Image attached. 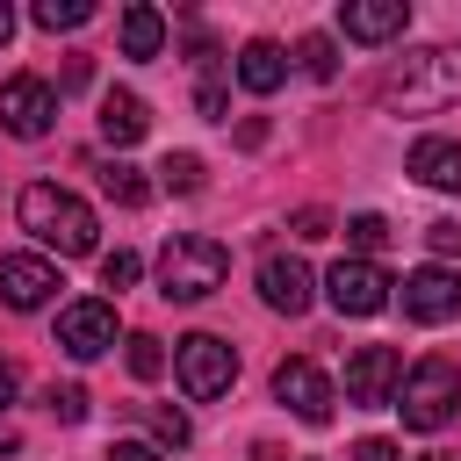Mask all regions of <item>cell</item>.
<instances>
[{"label":"cell","mask_w":461,"mask_h":461,"mask_svg":"<svg viewBox=\"0 0 461 461\" xmlns=\"http://www.w3.org/2000/svg\"><path fill=\"white\" fill-rule=\"evenodd\" d=\"M382 101L403 108V115H439L461 101V43H425V50H403L382 79Z\"/></svg>","instance_id":"6da1fadb"},{"label":"cell","mask_w":461,"mask_h":461,"mask_svg":"<svg viewBox=\"0 0 461 461\" xmlns=\"http://www.w3.org/2000/svg\"><path fill=\"white\" fill-rule=\"evenodd\" d=\"M14 216H22V230H29L36 245H50L58 259L94 252V238H101L94 209H86L72 187H58V180H29V187H22V202H14Z\"/></svg>","instance_id":"7a4b0ae2"},{"label":"cell","mask_w":461,"mask_h":461,"mask_svg":"<svg viewBox=\"0 0 461 461\" xmlns=\"http://www.w3.org/2000/svg\"><path fill=\"white\" fill-rule=\"evenodd\" d=\"M223 274H230L223 238L180 230V238H166V252H158V295H166V303H202V295L223 288Z\"/></svg>","instance_id":"3957f363"},{"label":"cell","mask_w":461,"mask_h":461,"mask_svg":"<svg viewBox=\"0 0 461 461\" xmlns=\"http://www.w3.org/2000/svg\"><path fill=\"white\" fill-rule=\"evenodd\" d=\"M396 411H403V425H411V432H447V425H454V411H461V367H454L447 353H425V360L403 375Z\"/></svg>","instance_id":"277c9868"},{"label":"cell","mask_w":461,"mask_h":461,"mask_svg":"<svg viewBox=\"0 0 461 461\" xmlns=\"http://www.w3.org/2000/svg\"><path fill=\"white\" fill-rule=\"evenodd\" d=\"M173 375H180V389H187L194 403H209V396H223V389L238 382V353H230L216 331H187V339L173 346Z\"/></svg>","instance_id":"5b68a950"},{"label":"cell","mask_w":461,"mask_h":461,"mask_svg":"<svg viewBox=\"0 0 461 461\" xmlns=\"http://www.w3.org/2000/svg\"><path fill=\"white\" fill-rule=\"evenodd\" d=\"M50 115H58V86L50 79H36V72L0 79V130L7 137L36 144V137H50Z\"/></svg>","instance_id":"8992f818"},{"label":"cell","mask_w":461,"mask_h":461,"mask_svg":"<svg viewBox=\"0 0 461 461\" xmlns=\"http://www.w3.org/2000/svg\"><path fill=\"white\" fill-rule=\"evenodd\" d=\"M324 295H331L339 317H375V310L396 303V281H389L375 259H339V267L324 274Z\"/></svg>","instance_id":"52a82bcc"},{"label":"cell","mask_w":461,"mask_h":461,"mask_svg":"<svg viewBox=\"0 0 461 461\" xmlns=\"http://www.w3.org/2000/svg\"><path fill=\"white\" fill-rule=\"evenodd\" d=\"M396 303H403L411 324H454L461 317V274L432 259V267H418V274L396 281Z\"/></svg>","instance_id":"ba28073f"},{"label":"cell","mask_w":461,"mask_h":461,"mask_svg":"<svg viewBox=\"0 0 461 461\" xmlns=\"http://www.w3.org/2000/svg\"><path fill=\"white\" fill-rule=\"evenodd\" d=\"M58 346H65L72 360H101V353L115 346V303H101V295L65 303V310H58Z\"/></svg>","instance_id":"9c48e42d"},{"label":"cell","mask_w":461,"mask_h":461,"mask_svg":"<svg viewBox=\"0 0 461 461\" xmlns=\"http://www.w3.org/2000/svg\"><path fill=\"white\" fill-rule=\"evenodd\" d=\"M274 396H281L303 425H331V403H339V396H331V375H324L317 360H281V367H274Z\"/></svg>","instance_id":"30bf717a"},{"label":"cell","mask_w":461,"mask_h":461,"mask_svg":"<svg viewBox=\"0 0 461 461\" xmlns=\"http://www.w3.org/2000/svg\"><path fill=\"white\" fill-rule=\"evenodd\" d=\"M403 389V353L396 346H353L346 360V403H389Z\"/></svg>","instance_id":"8fae6325"},{"label":"cell","mask_w":461,"mask_h":461,"mask_svg":"<svg viewBox=\"0 0 461 461\" xmlns=\"http://www.w3.org/2000/svg\"><path fill=\"white\" fill-rule=\"evenodd\" d=\"M58 288L65 281H58V267L43 252H0V303L7 310H43Z\"/></svg>","instance_id":"7c38bea8"},{"label":"cell","mask_w":461,"mask_h":461,"mask_svg":"<svg viewBox=\"0 0 461 461\" xmlns=\"http://www.w3.org/2000/svg\"><path fill=\"white\" fill-rule=\"evenodd\" d=\"M310 267L303 259H288V252H274V259H259V303L267 310H281V317H303L310 310Z\"/></svg>","instance_id":"4fadbf2b"},{"label":"cell","mask_w":461,"mask_h":461,"mask_svg":"<svg viewBox=\"0 0 461 461\" xmlns=\"http://www.w3.org/2000/svg\"><path fill=\"white\" fill-rule=\"evenodd\" d=\"M339 29H346L353 43H389V36L411 29V7H403V0H346V7H339Z\"/></svg>","instance_id":"5bb4252c"},{"label":"cell","mask_w":461,"mask_h":461,"mask_svg":"<svg viewBox=\"0 0 461 461\" xmlns=\"http://www.w3.org/2000/svg\"><path fill=\"white\" fill-rule=\"evenodd\" d=\"M411 180H425L439 194H461V144L454 137H418L411 144Z\"/></svg>","instance_id":"9a60e30c"},{"label":"cell","mask_w":461,"mask_h":461,"mask_svg":"<svg viewBox=\"0 0 461 461\" xmlns=\"http://www.w3.org/2000/svg\"><path fill=\"white\" fill-rule=\"evenodd\" d=\"M151 130V115H144V101L130 94V86H115V94H101V137L115 144V151H130L137 137Z\"/></svg>","instance_id":"2e32d148"},{"label":"cell","mask_w":461,"mask_h":461,"mask_svg":"<svg viewBox=\"0 0 461 461\" xmlns=\"http://www.w3.org/2000/svg\"><path fill=\"white\" fill-rule=\"evenodd\" d=\"M281 79H288V58H281V43L252 36V43L238 50V86H245V94H274Z\"/></svg>","instance_id":"e0dca14e"},{"label":"cell","mask_w":461,"mask_h":461,"mask_svg":"<svg viewBox=\"0 0 461 461\" xmlns=\"http://www.w3.org/2000/svg\"><path fill=\"white\" fill-rule=\"evenodd\" d=\"M158 43H166V14L158 7H122V58H158Z\"/></svg>","instance_id":"ac0fdd59"},{"label":"cell","mask_w":461,"mask_h":461,"mask_svg":"<svg viewBox=\"0 0 461 461\" xmlns=\"http://www.w3.org/2000/svg\"><path fill=\"white\" fill-rule=\"evenodd\" d=\"M101 194H108V202H122V209H144V202H151V180H144L137 166L108 158V166H101Z\"/></svg>","instance_id":"d6986e66"},{"label":"cell","mask_w":461,"mask_h":461,"mask_svg":"<svg viewBox=\"0 0 461 461\" xmlns=\"http://www.w3.org/2000/svg\"><path fill=\"white\" fill-rule=\"evenodd\" d=\"M29 22L50 29V36H58V29H86V22H94V0H36Z\"/></svg>","instance_id":"ffe728a7"},{"label":"cell","mask_w":461,"mask_h":461,"mask_svg":"<svg viewBox=\"0 0 461 461\" xmlns=\"http://www.w3.org/2000/svg\"><path fill=\"white\" fill-rule=\"evenodd\" d=\"M122 360H130L137 382H158V375H166V346H158L151 331H130V339H122Z\"/></svg>","instance_id":"44dd1931"},{"label":"cell","mask_w":461,"mask_h":461,"mask_svg":"<svg viewBox=\"0 0 461 461\" xmlns=\"http://www.w3.org/2000/svg\"><path fill=\"white\" fill-rule=\"evenodd\" d=\"M158 180H166L173 194H194V187H202V158H194V151H166V166H158Z\"/></svg>","instance_id":"7402d4cb"},{"label":"cell","mask_w":461,"mask_h":461,"mask_svg":"<svg viewBox=\"0 0 461 461\" xmlns=\"http://www.w3.org/2000/svg\"><path fill=\"white\" fill-rule=\"evenodd\" d=\"M137 274H144V259L130 252V245H115V252H101V281L122 295V288H137Z\"/></svg>","instance_id":"603a6c76"},{"label":"cell","mask_w":461,"mask_h":461,"mask_svg":"<svg viewBox=\"0 0 461 461\" xmlns=\"http://www.w3.org/2000/svg\"><path fill=\"white\" fill-rule=\"evenodd\" d=\"M295 58H303V72H310V79H331V72H339L331 36H303V43H295Z\"/></svg>","instance_id":"cb8c5ba5"},{"label":"cell","mask_w":461,"mask_h":461,"mask_svg":"<svg viewBox=\"0 0 461 461\" xmlns=\"http://www.w3.org/2000/svg\"><path fill=\"white\" fill-rule=\"evenodd\" d=\"M346 238H353V259H367V252H382V245H389V223L367 209V216H353V223H346Z\"/></svg>","instance_id":"d4e9b609"},{"label":"cell","mask_w":461,"mask_h":461,"mask_svg":"<svg viewBox=\"0 0 461 461\" xmlns=\"http://www.w3.org/2000/svg\"><path fill=\"white\" fill-rule=\"evenodd\" d=\"M50 418H58V425H79V418H86V389H79V382L50 389Z\"/></svg>","instance_id":"484cf974"},{"label":"cell","mask_w":461,"mask_h":461,"mask_svg":"<svg viewBox=\"0 0 461 461\" xmlns=\"http://www.w3.org/2000/svg\"><path fill=\"white\" fill-rule=\"evenodd\" d=\"M144 425H151L166 447H187V418H180V411H144Z\"/></svg>","instance_id":"4316f807"},{"label":"cell","mask_w":461,"mask_h":461,"mask_svg":"<svg viewBox=\"0 0 461 461\" xmlns=\"http://www.w3.org/2000/svg\"><path fill=\"white\" fill-rule=\"evenodd\" d=\"M288 230H295V238H331V209H295Z\"/></svg>","instance_id":"83f0119b"},{"label":"cell","mask_w":461,"mask_h":461,"mask_svg":"<svg viewBox=\"0 0 461 461\" xmlns=\"http://www.w3.org/2000/svg\"><path fill=\"white\" fill-rule=\"evenodd\" d=\"M425 245H432L439 259H447V252H461V223H454V216H439V223H425Z\"/></svg>","instance_id":"f1b7e54d"},{"label":"cell","mask_w":461,"mask_h":461,"mask_svg":"<svg viewBox=\"0 0 461 461\" xmlns=\"http://www.w3.org/2000/svg\"><path fill=\"white\" fill-rule=\"evenodd\" d=\"M194 115H202V122H223V86H216V79L194 86Z\"/></svg>","instance_id":"f546056e"},{"label":"cell","mask_w":461,"mask_h":461,"mask_svg":"<svg viewBox=\"0 0 461 461\" xmlns=\"http://www.w3.org/2000/svg\"><path fill=\"white\" fill-rule=\"evenodd\" d=\"M346 461H403V454H396V439H353Z\"/></svg>","instance_id":"4dcf8cb0"},{"label":"cell","mask_w":461,"mask_h":461,"mask_svg":"<svg viewBox=\"0 0 461 461\" xmlns=\"http://www.w3.org/2000/svg\"><path fill=\"white\" fill-rule=\"evenodd\" d=\"M108 461H166V454H158V447H144V439H115V447H108Z\"/></svg>","instance_id":"1f68e13d"},{"label":"cell","mask_w":461,"mask_h":461,"mask_svg":"<svg viewBox=\"0 0 461 461\" xmlns=\"http://www.w3.org/2000/svg\"><path fill=\"white\" fill-rule=\"evenodd\" d=\"M238 144H245V151H259V144H267V122H259V115H252V122H238Z\"/></svg>","instance_id":"d6a6232c"},{"label":"cell","mask_w":461,"mask_h":461,"mask_svg":"<svg viewBox=\"0 0 461 461\" xmlns=\"http://www.w3.org/2000/svg\"><path fill=\"white\" fill-rule=\"evenodd\" d=\"M7 403H14V367L0 360V411H7Z\"/></svg>","instance_id":"836d02e7"},{"label":"cell","mask_w":461,"mask_h":461,"mask_svg":"<svg viewBox=\"0 0 461 461\" xmlns=\"http://www.w3.org/2000/svg\"><path fill=\"white\" fill-rule=\"evenodd\" d=\"M7 36H14V14H7V0H0V50H7Z\"/></svg>","instance_id":"e575fe53"},{"label":"cell","mask_w":461,"mask_h":461,"mask_svg":"<svg viewBox=\"0 0 461 461\" xmlns=\"http://www.w3.org/2000/svg\"><path fill=\"white\" fill-rule=\"evenodd\" d=\"M418 461H454V454H439V447H432V454H418Z\"/></svg>","instance_id":"d590c367"},{"label":"cell","mask_w":461,"mask_h":461,"mask_svg":"<svg viewBox=\"0 0 461 461\" xmlns=\"http://www.w3.org/2000/svg\"><path fill=\"white\" fill-rule=\"evenodd\" d=\"M7 454H14V439H7V432H0V461H7Z\"/></svg>","instance_id":"8d00e7d4"}]
</instances>
